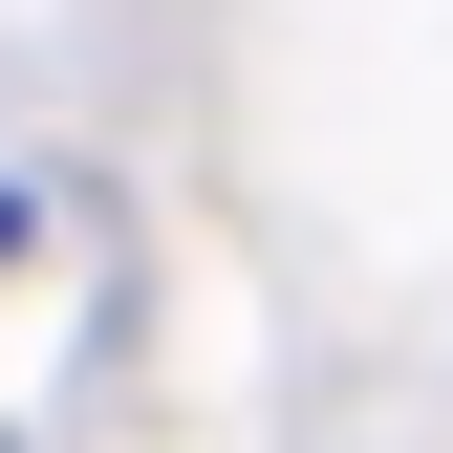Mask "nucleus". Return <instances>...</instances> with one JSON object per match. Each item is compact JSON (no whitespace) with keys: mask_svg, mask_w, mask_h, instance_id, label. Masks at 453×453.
<instances>
[{"mask_svg":"<svg viewBox=\"0 0 453 453\" xmlns=\"http://www.w3.org/2000/svg\"><path fill=\"white\" fill-rule=\"evenodd\" d=\"M0 238H22V195H0Z\"/></svg>","mask_w":453,"mask_h":453,"instance_id":"1","label":"nucleus"}]
</instances>
